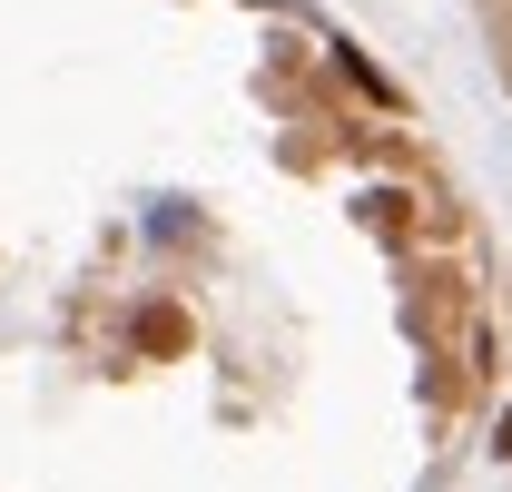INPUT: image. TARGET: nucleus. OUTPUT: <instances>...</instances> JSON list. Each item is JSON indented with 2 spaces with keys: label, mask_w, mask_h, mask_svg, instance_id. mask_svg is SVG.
Returning <instances> with one entry per match:
<instances>
[{
  "label": "nucleus",
  "mask_w": 512,
  "mask_h": 492,
  "mask_svg": "<svg viewBox=\"0 0 512 492\" xmlns=\"http://www.w3.org/2000/svg\"><path fill=\"white\" fill-rule=\"evenodd\" d=\"M493 384V237L335 20L0 0V492H424Z\"/></svg>",
  "instance_id": "f257e3e1"
},
{
  "label": "nucleus",
  "mask_w": 512,
  "mask_h": 492,
  "mask_svg": "<svg viewBox=\"0 0 512 492\" xmlns=\"http://www.w3.org/2000/svg\"><path fill=\"white\" fill-rule=\"evenodd\" d=\"M473 30H483V60H493V79L512 89V0H473Z\"/></svg>",
  "instance_id": "f03ea898"
},
{
  "label": "nucleus",
  "mask_w": 512,
  "mask_h": 492,
  "mask_svg": "<svg viewBox=\"0 0 512 492\" xmlns=\"http://www.w3.org/2000/svg\"><path fill=\"white\" fill-rule=\"evenodd\" d=\"M493 374H512V276L493 286ZM512 492V483H503Z\"/></svg>",
  "instance_id": "7ed1b4c3"
}]
</instances>
